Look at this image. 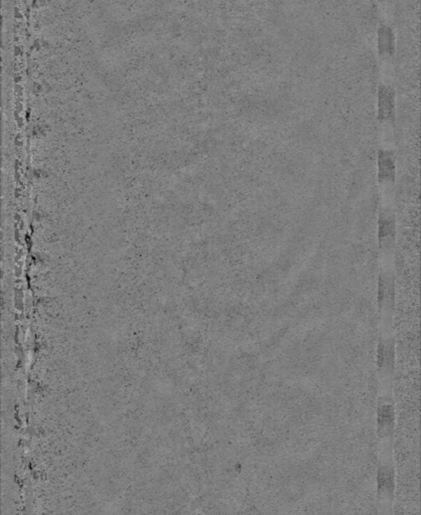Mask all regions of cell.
Masks as SVG:
<instances>
[{
	"label": "cell",
	"instance_id": "8",
	"mask_svg": "<svg viewBox=\"0 0 421 515\" xmlns=\"http://www.w3.org/2000/svg\"><path fill=\"white\" fill-rule=\"evenodd\" d=\"M378 50L381 57H392L394 53V32L392 27L386 23L379 27Z\"/></svg>",
	"mask_w": 421,
	"mask_h": 515
},
{
	"label": "cell",
	"instance_id": "10",
	"mask_svg": "<svg viewBox=\"0 0 421 515\" xmlns=\"http://www.w3.org/2000/svg\"><path fill=\"white\" fill-rule=\"evenodd\" d=\"M381 76L382 83L393 85L394 82V65H393L392 57H381Z\"/></svg>",
	"mask_w": 421,
	"mask_h": 515
},
{
	"label": "cell",
	"instance_id": "9",
	"mask_svg": "<svg viewBox=\"0 0 421 515\" xmlns=\"http://www.w3.org/2000/svg\"><path fill=\"white\" fill-rule=\"evenodd\" d=\"M381 142L382 148L394 151L395 130L392 122H380Z\"/></svg>",
	"mask_w": 421,
	"mask_h": 515
},
{
	"label": "cell",
	"instance_id": "4",
	"mask_svg": "<svg viewBox=\"0 0 421 515\" xmlns=\"http://www.w3.org/2000/svg\"><path fill=\"white\" fill-rule=\"evenodd\" d=\"M395 425L394 401L392 388H381L377 408V427L379 437L385 441L392 437Z\"/></svg>",
	"mask_w": 421,
	"mask_h": 515
},
{
	"label": "cell",
	"instance_id": "7",
	"mask_svg": "<svg viewBox=\"0 0 421 515\" xmlns=\"http://www.w3.org/2000/svg\"><path fill=\"white\" fill-rule=\"evenodd\" d=\"M378 492L380 500L388 502L391 500L393 490H394V472L390 461H383L379 467L378 472Z\"/></svg>",
	"mask_w": 421,
	"mask_h": 515
},
{
	"label": "cell",
	"instance_id": "5",
	"mask_svg": "<svg viewBox=\"0 0 421 515\" xmlns=\"http://www.w3.org/2000/svg\"><path fill=\"white\" fill-rule=\"evenodd\" d=\"M378 120L392 123L395 121V89L382 82L378 90Z\"/></svg>",
	"mask_w": 421,
	"mask_h": 515
},
{
	"label": "cell",
	"instance_id": "3",
	"mask_svg": "<svg viewBox=\"0 0 421 515\" xmlns=\"http://www.w3.org/2000/svg\"><path fill=\"white\" fill-rule=\"evenodd\" d=\"M378 240L381 259H394L396 245V217L394 208L381 207L378 221Z\"/></svg>",
	"mask_w": 421,
	"mask_h": 515
},
{
	"label": "cell",
	"instance_id": "6",
	"mask_svg": "<svg viewBox=\"0 0 421 515\" xmlns=\"http://www.w3.org/2000/svg\"><path fill=\"white\" fill-rule=\"evenodd\" d=\"M396 177V155L394 151L381 148L378 158V180L381 182H394Z\"/></svg>",
	"mask_w": 421,
	"mask_h": 515
},
{
	"label": "cell",
	"instance_id": "1",
	"mask_svg": "<svg viewBox=\"0 0 421 515\" xmlns=\"http://www.w3.org/2000/svg\"><path fill=\"white\" fill-rule=\"evenodd\" d=\"M378 282V306L380 313V331L393 330L395 305L394 259H380Z\"/></svg>",
	"mask_w": 421,
	"mask_h": 515
},
{
	"label": "cell",
	"instance_id": "2",
	"mask_svg": "<svg viewBox=\"0 0 421 515\" xmlns=\"http://www.w3.org/2000/svg\"><path fill=\"white\" fill-rule=\"evenodd\" d=\"M377 348V371L381 388H392L395 369V343L392 331H380Z\"/></svg>",
	"mask_w": 421,
	"mask_h": 515
}]
</instances>
